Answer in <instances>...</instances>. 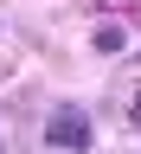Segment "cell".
Wrapping results in <instances>:
<instances>
[{
    "label": "cell",
    "instance_id": "obj_1",
    "mask_svg": "<svg viewBox=\"0 0 141 154\" xmlns=\"http://www.w3.org/2000/svg\"><path fill=\"white\" fill-rule=\"evenodd\" d=\"M45 141H51V148H90V116H84V109H51Z\"/></svg>",
    "mask_w": 141,
    "mask_h": 154
},
{
    "label": "cell",
    "instance_id": "obj_2",
    "mask_svg": "<svg viewBox=\"0 0 141 154\" xmlns=\"http://www.w3.org/2000/svg\"><path fill=\"white\" fill-rule=\"evenodd\" d=\"M135 122H141V96H135Z\"/></svg>",
    "mask_w": 141,
    "mask_h": 154
}]
</instances>
